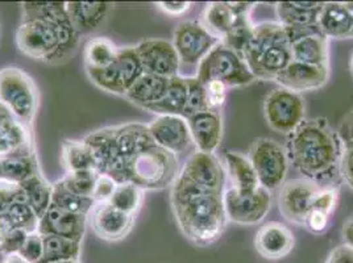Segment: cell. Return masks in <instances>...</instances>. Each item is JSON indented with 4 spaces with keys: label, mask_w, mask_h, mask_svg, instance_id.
<instances>
[{
    "label": "cell",
    "mask_w": 353,
    "mask_h": 263,
    "mask_svg": "<svg viewBox=\"0 0 353 263\" xmlns=\"http://www.w3.org/2000/svg\"><path fill=\"white\" fill-rule=\"evenodd\" d=\"M14 118H15L14 115L3 104H0V129L3 127H6L10 121H12Z\"/></svg>",
    "instance_id": "cell-54"
},
{
    "label": "cell",
    "mask_w": 353,
    "mask_h": 263,
    "mask_svg": "<svg viewBox=\"0 0 353 263\" xmlns=\"http://www.w3.org/2000/svg\"><path fill=\"white\" fill-rule=\"evenodd\" d=\"M61 158L68 173L97 170L92 151L83 140H65L61 147Z\"/></svg>",
    "instance_id": "cell-34"
},
{
    "label": "cell",
    "mask_w": 353,
    "mask_h": 263,
    "mask_svg": "<svg viewBox=\"0 0 353 263\" xmlns=\"http://www.w3.org/2000/svg\"><path fill=\"white\" fill-rule=\"evenodd\" d=\"M323 187L319 183L306 178H298L285 182L281 186L279 198L280 212L283 219L295 225L303 227L305 220L312 209L316 195Z\"/></svg>",
    "instance_id": "cell-13"
},
{
    "label": "cell",
    "mask_w": 353,
    "mask_h": 263,
    "mask_svg": "<svg viewBox=\"0 0 353 263\" xmlns=\"http://www.w3.org/2000/svg\"><path fill=\"white\" fill-rule=\"evenodd\" d=\"M86 224L88 216L72 213L50 205V208L40 219L37 233L41 235H57L82 242L86 232Z\"/></svg>",
    "instance_id": "cell-20"
},
{
    "label": "cell",
    "mask_w": 353,
    "mask_h": 263,
    "mask_svg": "<svg viewBox=\"0 0 353 263\" xmlns=\"http://www.w3.org/2000/svg\"><path fill=\"white\" fill-rule=\"evenodd\" d=\"M52 205L57 207L59 209L88 216L97 203L91 198H85L81 195H77L70 190H68L61 180L53 185V193H52Z\"/></svg>",
    "instance_id": "cell-38"
},
{
    "label": "cell",
    "mask_w": 353,
    "mask_h": 263,
    "mask_svg": "<svg viewBox=\"0 0 353 263\" xmlns=\"http://www.w3.org/2000/svg\"><path fill=\"white\" fill-rule=\"evenodd\" d=\"M92 151L97 171L111 176L117 183H127V167L133 156L154 145L148 125L131 123L104 128L83 140Z\"/></svg>",
    "instance_id": "cell-4"
},
{
    "label": "cell",
    "mask_w": 353,
    "mask_h": 263,
    "mask_svg": "<svg viewBox=\"0 0 353 263\" xmlns=\"http://www.w3.org/2000/svg\"><path fill=\"white\" fill-rule=\"evenodd\" d=\"M338 134L343 147L353 149V111L343 118Z\"/></svg>",
    "instance_id": "cell-50"
},
{
    "label": "cell",
    "mask_w": 353,
    "mask_h": 263,
    "mask_svg": "<svg viewBox=\"0 0 353 263\" xmlns=\"http://www.w3.org/2000/svg\"><path fill=\"white\" fill-rule=\"evenodd\" d=\"M205 86H206L207 101H208L210 109L219 111V108L227 99V90H228V87L221 82H216V81L208 82Z\"/></svg>",
    "instance_id": "cell-47"
},
{
    "label": "cell",
    "mask_w": 353,
    "mask_h": 263,
    "mask_svg": "<svg viewBox=\"0 0 353 263\" xmlns=\"http://www.w3.org/2000/svg\"><path fill=\"white\" fill-rule=\"evenodd\" d=\"M144 73L162 78H173L179 75L181 61L173 43L162 39H150L134 46Z\"/></svg>",
    "instance_id": "cell-15"
},
{
    "label": "cell",
    "mask_w": 353,
    "mask_h": 263,
    "mask_svg": "<svg viewBox=\"0 0 353 263\" xmlns=\"http://www.w3.org/2000/svg\"><path fill=\"white\" fill-rule=\"evenodd\" d=\"M350 69H351V73L353 74V53L351 59H350Z\"/></svg>",
    "instance_id": "cell-57"
},
{
    "label": "cell",
    "mask_w": 353,
    "mask_h": 263,
    "mask_svg": "<svg viewBox=\"0 0 353 263\" xmlns=\"http://www.w3.org/2000/svg\"><path fill=\"white\" fill-rule=\"evenodd\" d=\"M148 129L153 143L173 154L185 153L192 144L188 120L182 116H159Z\"/></svg>",
    "instance_id": "cell-17"
},
{
    "label": "cell",
    "mask_w": 353,
    "mask_h": 263,
    "mask_svg": "<svg viewBox=\"0 0 353 263\" xmlns=\"http://www.w3.org/2000/svg\"><path fill=\"white\" fill-rule=\"evenodd\" d=\"M134 216L125 215L115 209L110 203H99L92 209V231L101 240L118 242L132 231Z\"/></svg>",
    "instance_id": "cell-21"
},
{
    "label": "cell",
    "mask_w": 353,
    "mask_h": 263,
    "mask_svg": "<svg viewBox=\"0 0 353 263\" xmlns=\"http://www.w3.org/2000/svg\"><path fill=\"white\" fill-rule=\"evenodd\" d=\"M1 263H30L27 262L20 254H10V255H4Z\"/></svg>",
    "instance_id": "cell-55"
},
{
    "label": "cell",
    "mask_w": 353,
    "mask_h": 263,
    "mask_svg": "<svg viewBox=\"0 0 353 263\" xmlns=\"http://www.w3.org/2000/svg\"><path fill=\"white\" fill-rule=\"evenodd\" d=\"M192 143L198 151L214 154L223 138V118L219 111L208 109L186 118Z\"/></svg>",
    "instance_id": "cell-22"
},
{
    "label": "cell",
    "mask_w": 353,
    "mask_h": 263,
    "mask_svg": "<svg viewBox=\"0 0 353 263\" xmlns=\"http://www.w3.org/2000/svg\"><path fill=\"white\" fill-rule=\"evenodd\" d=\"M341 234H343L344 244L353 249V216L343 224Z\"/></svg>",
    "instance_id": "cell-53"
},
{
    "label": "cell",
    "mask_w": 353,
    "mask_h": 263,
    "mask_svg": "<svg viewBox=\"0 0 353 263\" xmlns=\"http://www.w3.org/2000/svg\"><path fill=\"white\" fill-rule=\"evenodd\" d=\"M225 173L230 176L232 187L237 190H254L260 187L259 178L250 163V158L237 151L224 153Z\"/></svg>",
    "instance_id": "cell-31"
},
{
    "label": "cell",
    "mask_w": 353,
    "mask_h": 263,
    "mask_svg": "<svg viewBox=\"0 0 353 263\" xmlns=\"http://www.w3.org/2000/svg\"><path fill=\"white\" fill-rule=\"evenodd\" d=\"M117 186H118V183L111 176L99 174L97 179V183H95V187H94V192H92L94 202L97 204L108 203Z\"/></svg>",
    "instance_id": "cell-45"
},
{
    "label": "cell",
    "mask_w": 353,
    "mask_h": 263,
    "mask_svg": "<svg viewBox=\"0 0 353 263\" xmlns=\"http://www.w3.org/2000/svg\"><path fill=\"white\" fill-rule=\"evenodd\" d=\"M345 6L350 8V11L353 14V1H347V3H345Z\"/></svg>",
    "instance_id": "cell-56"
},
{
    "label": "cell",
    "mask_w": 353,
    "mask_h": 263,
    "mask_svg": "<svg viewBox=\"0 0 353 263\" xmlns=\"http://www.w3.org/2000/svg\"><path fill=\"white\" fill-rule=\"evenodd\" d=\"M248 158L261 187L273 191L285 183L289 158L280 144L266 137L256 138L250 145Z\"/></svg>",
    "instance_id": "cell-9"
},
{
    "label": "cell",
    "mask_w": 353,
    "mask_h": 263,
    "mask_svg": "<svg viewBox=\"0 0 353 263\" xmlns=\"http://www.w3.org/2000/svg\"><path fill=\"white\" fill-rule=\"evenodd\" d=\"M294 233L279 221L266 222L254 237L256 251L268 261L286 258L294 250Z\"/></svg>",
    "instance_id": "cell-18"
},
{
    "label": "cell",
    "mask_w": 353,
    "mask_h": 263,
    "mask_svg": "<svg viewBox=\"0 0 353 263\" xmlns=\"http://www.w3.org/2000/svg\"><path fill=\"white\" fill-rule=\"evenodd\" d=\"M17 200H24L20 186L3 180L0 186V215L4 213Z\"/></svg>",
    "instance_id": "cell-46"
},
{
    "label": "cell",
    "mask_w": 353,
    "mask_h": 263,
    "mask_svg": "<svg viewBox=\"0 0 353 263\" xmlns=\"http://www.w3.org/2000/svg\"><path fill=\"white\" fill-rule=\"evenodd\" d=\"M325 263H353V249L345 244L339 245L328 254Z\"/></svg>",
    "instance_id": "cell-52"
},
{
    "label": "cell",
    "mask_w": 353,
    "mask_h": 263,
    "mask_svg": "<svg viewBox=\"0 0 353 263\" xmlns=\"http://www.w3.org/2000/svg\"><path fill=\"white\" fill-rule=\"evenodd\" d=\"M221 43L198 21H183L176 25L173 45L181 63L199 65L207 54Z\"/></svg>",
    "instance_id": "cell-14"
},
{
    "label": "cell",
    "mask_w": 353,
    "mask_h": 263,
    "mask_svg": "<svg viewBox=\"0 0 353 263\" xmlns=\"http://www.w3.org/2000/svg\"><path fill=\"white\" fill-rule=\"evenodd\" d=\"M196 78L203 85L216 81L227 87H244L257 81L243 56L221 43L198 65Z\"/></svg>",
    "instance_id": "cell-8"
},
{
    "label": "cell",
    "mask_w": 353,
    "mask_h": 263,
    "mask_svg": "<svg viewBox=\"0 0 353 263\" xmlns=\"http://www.w3.org/2000/svg\"><path fill=\"white\" fill-rule=\"evenodd\" d=\"M340 174L353 190V149H343L340 161Z\"/></svg>",
    "instance_id": "cell-51"
},
{
    "label": "cell",
    "mask_w": 353,
    "mask_h": 263,
    "mask_svg": "<svg viewBox=\"0 0 353 263\" xmlns=\"http://www.w3.org/2000/svg\"><path fill=\"white\" fill-rule=\"evenodd\" d=\"M90 81L97 87L115 94L125 95L134 82L144 74L134 46L120 48L115 61L102 70H86Z\"/></svg>",
    "instance_id": "cell-10"
},
{
    "label": "cell",
    "mask_w": 353,
    "mask_h": 263,
    "mask_svg": "<svg viewBox=\"0 0 353 263\" xmlns=\"http://www.w3.org/2000/svg\"><path fill=\"white\" fill-rule=\"evenodd\" d=\"M19 186L23 191L24 200L30 205L37 218L41 219L52 205L53 185H49L41 173H39Z\"/></svg>",
    "instance_id": "cell-33"
},
{
    "label": "cell",
    "mask_w": 353,
    "mask_h": 263,
    "mask_svg": "<svg viewBox=\"0 0 353 263\" xmlns=\"http://www.w3.org/2000/svg\"><path fill=\"white\" fill-rule=\"evenodd\" d=\"M43 251H44L43 235L34 232V233L28 234L24 245L21 246L17 254H20L27 262L37 263L43 257Z\"/></svg>",
    "instance_id": "cell-43"
},
{
    "label": "cell",
    "mask_w": 353,
    "mask_h": 263,
    "mask_svg": "<svg viewBox=\"0 0 353 263\" xmlns=\"http://www.w3.org/2000/svg\"><path fill=\"white\" fill-rule=\"evenodd\" d=\"M144 191L134 186L131 182L119 183L108 203L120 212L134 216L143 204Z\"/></svg>",
    "instance_id": "cell-39"
},
{
    "label": "cell",
    "mask_w": 353,
    "mask_h": 263,
    "mask_svg": "<svg viewBox=\"0 0 353 263\" xmlns=\"http://www.w3.org/2000/svg\"><path fill=\"white\" fill-rule=\"evenodd\" d=\"M39 173V163L33 153L27 156L1 158V180L8 183L21 185Z\"/></svg>",
    "instance_id": "cell-36"
},
{
    "label": "cell",
    "mask_w": 353,
    "mask_h": 263,
    "mask_svg": "<svg viewBox=\"0 0 353 263\" xmlns=\"http://www.w3.org/2000/svg\"><path fill=\"white\" fill-rule=\"evenodd\" d=\"M323 1H282L277 3L276 11L280 24L288 28L318 27Z\"/></svg>",
    "instance_id": "cell-25"
},
{
    "label": "cell",
    "mask_w": 353,
    "mask_h": 263,
    "mask_svg": "<svg viewBox=\"0 0 353 263\" xmlns=\"http://www.w3.org/2000/svg\"><path fill=\"white\" fill-rule=\"evenodd\" d=\"M28 234L30 233L20 229L0 234V253L3 255L17 254L21 246L24 245Z\"/></svg>",
    "instance_id": "cell-44"
},
{
    "label": "cell",
    "mask_w": 353,
    "mask_h": 263,
    "mask_svg": "<svg viewBox=\"0 0 353 263\" xmlns=\"http://www.w3.org/2000/svg\"><path fill=\"white\" fill-rule=\"evenodd\" d=\"M318 27L327 39H351L353 14L345 3H324Z\"/></svg>",
    "instance_id": "cell-26"
},
{
    "label": "cell",
    "mask_w": 353,
    "mask_h": 263,
    "mask_svg": "<svg viewBox=\"0 0 353 263\" xmlns=\"http://www.w3.org/2000/svg\"><path fill=\"white\" fill-rule=\"evenodd\" d=\"M264 117L274 132L290 134L306 120V103L301 94L286 88H276L264 101Z\"/></svg>",
    "instance_id": "cell-11"
},
{
    "label": "cell",
    "mask_w": 353,
    "mask_h": 263,
    "mask_svg": "<svg viewBox=\"0 0 353 263\" xmlns=\"http://www.w3.org/2000/svg\"><path fill=\"white\" fill-rule=\"evenodd\" d=\"M0 179H1V158H0Z\"/></svg>",
    "instance_id": "cell-59"
},
{
    "label": "cell",
    "mask_w": 353,
    "mask_h": 263,
    "mask_svg": "<svg viewBox=\"0 0 353 263\" xmlns=\"http://www.w3.org/2000/svg\"><path fill=\"white\" fill-rule=\"evenodd\" d=\"M330 69L325 66H314L292 61L285 70L274 79L281 87L294 91L296 94L315 91L328 82Z\"/></svg>",
    "instance_id": "cell-19"
},
{
    "label": "cell",
    "mask_w": 353,
    "mask_h": 263,
    "mask_svg": "<svg viewBox=\"0 0 353 263\" xmlns=\"http://www.w3.org/2000/svg\"><path fill=\"white\" fill-rule=\"evenodd\" d=\"M186 85H188V104L186 109L183 112L185 118L208 111V101H207L206 86L196 78H186Z\"/></svg>",
    "instance_id": "cell-41"
},
{
    "label": "cell",
    "mask_w": 353,
    "mask_h": 263,
    "mask_svg": "<svg viewBox=\"0 0 353 263\" xmlns=\"http://www.w3.org/2000/svg\"><path fill=\"white\" fill-rule=\"evenodd\" d=\"M98 176L99 173L97 170L68 173L61 179V183L74 193L92 199V192Z\"/></svg>",
    "instance_id": "cell-40"
},
{
    "label": "cell",
    "mask_w": 353,
    "mask_h": 263,
    "mask_svg": "<svg viewBox=\"0 0 353 263\" xmlns=\"http://www.w3.org/2000/svg\"><path fill=\"white\" fill-rule=\"evenodd\" d=\"M223 193L196 187L176 176L170 195L173 213L179 231L195 246H210L224 233L228 219Z\"/></svg>",
    "instance_id": "cell-3"
},
{
    "label": "cell",
    "mask_w": 353,
    "mask_h": 263,
    "mask_svg": "<svg viewBox=\"0 0 353 263\" xmlns=\"http://www.w3.org/2000/svg\"><path fill=\"white\" fill-rule=\"evenodd\" d=\"M188 104L186 78L176 75L169 79V87L160 102L147 107L149 112L159 116H183Z\"/></svg>",
    "instance_id": "cell-30"
},
{
    "label": "cell",
    "mask_w": 353,
    "mask_h": 263,
    "mask_svg": "<svg viewBox=\"0 0 353 263\" xmlns=\"http://www.w3.org/2000/svg\"><path fill=\"white\" fill-rule=\"evenodd\" d=\"M16 44L26 56L46 63H61L73 56L81 36L74 30L61 1H26Z\"/></svg>",
    "instance_id": "cell-1"
},
{
    "label": "cell",
    "mask_w": 353,
    "mask_h": 263,
    "mask_svg": "<svg viewBox=\"0 0 353 263\" xmlns=\"http://www.w3.org/2000/svg\"><path fill=\"white\" fill-rule=\"evenodd\" d=\"M223 203L228 221L250 227L260 224L266 218L272 207V195L261 186L247 191L230 187L224 190Z\"/></svg>",
    "instance_id": "cell-12"
},
{
    "label": "cell",
    "mask_w": 353,
    "mask_h": 263,
    "mask_svg": "<svg viewBox=\"0 0 353 263\" xmlns=\"http://www.w3.org/2000/svg\"><path fill=\"white\" fill-rule=\"evenodd\" d=\"M32 154L30 127L14 118L0 129V158Z\"/></svg>",
    "instance_id": "cell-29"
},
{
    "label": "cell",
    "mask_w": 353,
    "mask_h": 263,
    "mask_svg": "<svg viewBox=\"0 0 353 263\" xmlns=\"http://www.w3.org/2000/svg\"><path fill=\"white\" fill-rule=\"evenodd\" d=\"M0 104L30 128L40 105V95L28 74L15 66L0 70Z\"/></svg>",
    "instance_id": "cell-7"
},
{
    "label": "cell",
    "mask_w": 353,
    "mask_h": 263,
    "mask_svg": "<svg viewBox=\"0 0 353 263\" xmlns=\"http://www.w3.org/2000/svg\"><path fill=\"white\" fill-rule=\"evenodd\" d=\"M252 7L250 3H210L202 15L203 27L221 41L235 27L239 17L250 11Z\"/></svg>",
    "instance_id": "cell-24"
},
{
    "label": "cell",
    "mask_w": 353,
    "mask_h": 263,
    "mask_svg": "<svg viewBox=\"0 0 353 263\" xmlns=\"http://www.w3.org/2000/svg\"><path fill=\"white\" fill-rule=\"evenodd\" d=\"M40 219L26 200H17L0 215V234L20 229L27 233L37 232Z\"/></svg>",
    "instance_id": "cell-32"
},
{
    "label": "cell",
    "mask_w": 353,
    "mask_h": 263,
    "mask_svg": "<svg viewBox=\"0 0 353 263\" xmlns=\"http://www.w3.org/2000/svg\"><path fill=\"white\" fill-rule=\"evenodd\" d=\"M176 176V154L156 144L134 154L127 167V182H131L143 191L165 189L174 183Z\"/></svg>",
    "instance_id": "cell-6"
},
{
    "label": "cell",
    "mask_w": 353,
    "mask_h": 263,
    "mask_svg": "<svg viewBox=\"0 0 353 263\" xmlns=\"http://www.w3.org/2000/svg\"><path fill=\"white\" fill-rule=\"evenodd\" d=\"M169 87V79L157 75L144 73L124 95L130 102L137 107L147 108L160 102Z\"/></svg>",
    "instance_id": "cell-28"
},
{
    "label": "cell",
    "mask_w": 353,
    "mask_h": 263,
    "mask_svg": "<svg viewBox=\"0 0 353 263\" xmlns=\"http://www.w3.org/2000/svg\"><path fill=\"white\" fill-rule=\"evenodd\" d=\"M293 61L328 67V39L322 32L301 36L292 41Z\"/></svg>",
    "instance_id": "cell-27"
},
{
    "label": "cell",
    "mask_w": 353,
    "mask_h": 263,
    "mask_svg": "<svg viewBox=\"0 0 353 263\" xmlns=\"http://www.w3.org/2000/svg\"><path fill=\"white\" fill-rule=\"evenodd\" d=\"M343 144L324 117L305 120L288 136L289 162L303 178L324 186L340 173Z\"/></svg>",
    "instance_id": "cell-2"
},
{
    "label": "cell",
    "mask_w": 353,
    "mask_h": 263,
    "mask_svg": "<svg viewBox=\"0 0 353 263\" xmlns=\"http://www.w3.org/2000/svg\"><path fill=\"white\" fill-rule=\"evenodd\" d=\"M351 39H353V30H352V33H351Z\"/></svg>",
    "instance_id": "cell-60"
},
{
    "label": "cell",
    "mask_w": 353,
    "mask_h": 263,
    "mask_svg": "<svg viewBox=\"0 0 353 263\" xmlns=\"http://www.w3.org/2000/svg\"><path fill=\"white\" fill-rule=\"evenodd\" d=\"M112 3L107 1H68L66 11L79 36L101 30L112 11Z\"/></svg>",
    "instance_id": "cell-23"
},
{
    "label": "cell",
    "mask_w": 353,
    "mask_h": 263,
    "mask_svg": "<svg viewBox=\"0 0 353 263\" xmlns=\"http://www.w3.org/2000/svg\"><path fill=\"white\" fill-rule=\"evenodd\" d=\"M119 49L110 40L99 37L90 40L85 46L86 70H102L108 67L118 56Z\"/></svg>",
    "instance_id": "cell-37"
},
{
    "label": "cell",
    "mask_w": 353,
    "mask_h": 263,
    "mask_svg": "<svg viewBox=\"0 0 353 263\" xmlns=\"http://www.w3.org/2000/svg\"><path fill=\"white\" fill-rule=\"evenodd\" d=\"M330 218H331V216L325 215V213L318 211V209H311L309 215H307V218L305 220L303 227L309 231L310 233H324V232L328 229Z\"/></svg>",
    "instance_id": "cell-48"
},
{
    "label": "cell",
    "mask_w": 353,
    "mask_h": 263,
    "mask_svg": "<svg viewBox=\"0 0 353 263\" xmlns=\"http://www.w3.org/2000/svg\"><path fill=\"white\" fill-rule=\"evenodd\" d=\"M56 263H79V261H62V262Z\"/></svg>",
    "instance_id": "cell-58"
},
{
    "label": "cell",
    "mask_w": 353,
    "mask_h": 263,
    "mask_svg": "<svg viewBox=\"0 0 353 263\" xmlns=\"http://www.w3.org/2000/svg\"><path fill=\"white\" fill-rule=\"evenodd\" d=\"M1 183H3V180H1V179H0V186H1Z\"/></svg>",
    "instance_id": "cell-61"
},
{
    "label": "cell",
    "mask_w": 353,
    "mask_h": 263,
    "mask_svg": "<svg viewBox=\"0 0 353 263\" xmlns=\"http://www.w3.org/2000/svg\"><path fill=\"white\" fill-rule=\"evenodd\" d=\"M44 251L37 263H56L62 261H79L82 242L72 241L57 235H43Z\"/></svg>",
    "instance_id": "cell-35"
},
{
    "label": "cell",
    "mask_w": 353,
    "mask_h": 263,
    "mask_svg": "<svg viewBox=\"0 0 353 263\" xmlns=\"http://www.w3.org/2000/svg\"><path fill=\"white\" fill-rule=\"evenodd\" d=\"M156 6L159 10H161L163 14L178 17V16L185 15L186 12H189L192 3L190 1H160Z\"/></svg>",
    "instance_id": "cell-49"
},
{
    "label": "cell",
    "mask_w": 353,
    "mask_h": 263,
    "mask_svg": "<svg viewBox=\"0 0 353 263\" xmlns=\"http://www.w3.org/2000/svg\"><path fill=\"white\" fill-rule=\"evenodd\" d=\"M241 56L256 79L274 81L293 61L289 30L273 21L254 25Z\"/></svg>",
    "instance_id": "cell-5"
},
{
    "label": "cell",
    "mask_w": 353,
    "mask_h": 263,
    "mask_svg": "<svg viewBox=\"0 0 353 263\" xmlns=\"http://www.w3.org/2000/svg\"><path fill=\"white\" fill-rule=\"evenodd\" d=\"M339 187L335 186H324L322 191L316 195L312 209H318L325 215L331 216L338 208Z\"/></svg>",
    "instance_id": "cell-42"
},
{
    "label": "cell",
    "mask_w": 353,
    "mask_h": 263,
    "mask_svg": "<svg viewBox=\"0 0 353 263\" xmlns=\"http://www.w3.org/2000/svg\"><path fill=\"white\" fill-rule=\"evenodd\" d=\"M188 182L205 190L224 192L225 169L215 154L196 151L189 157L178 173Z\"/></svg>",
    "instance_id": "cell-16"
}]
</instances>
